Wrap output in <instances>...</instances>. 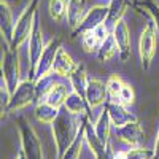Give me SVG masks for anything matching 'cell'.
Listing matches in <instances>:
<instances>
[{
  "label": "cell",
  "mask_w": 159,
  "mask_h": 159,
  "mask_svg": "<svg viewBox=\"0 0 159 159\" xmlns=\"http://www.w3.org/2000/svg\"><path fill=\"white\" fill-rule=\"evenodd\" d=\"M115 132H116V135L119 137V140H123L124 143H127L129 147H132V148L140 147L142 142H143V130H142L137 119L126 123L121 127H115Z\"/></svg>",
  "instance_id": "cell-11"
},
{
  "label": "cell",
  "mask_w": 159,
  "mask_h": 159,
  "mask_svg": "<svg viewBox=\"0 0 159 159\" xmlns=\"http://www.w3.org/2000/svg\"><path fill=\"white\" fill-rule=\"evenodd\" d=\"M127 159H154V151L137 147L127 151Z\"/></svg>",
  "instance_id": "cell-30"
},
{
  "label": "cell",
  "mask_w": 159,
  "mask_h": 159,
  "mask_svg": "<svg viewBox=\"0 0 159 159\" xmlns=\"http://www.w3.org/2000/svg\"><path fill=\"white\" fill-rule=\"evenodd\" d=\"M129 5V0H110V13H108V19H107V24L108 29H113V25L121 21L124 13H126V8Z\"/></svg>",
  "instance_id": "cell-21"
},
{
  "label": "cell",
  "mask_w": 159,
  "mask_h": 159,
  "mask_svg": "<svg viewBox=\"0 0 159 159\" xmlns=\"http://www.w3.org/2000/svg\"><path fill=\"white\" fill-rule=\"evenodd\" d=\"M34 102H37V83L29 78V80L21 81L16 91L11 94V99L5 108V113L22 110Z\"/></svg>",
  "instance_id": "cell-5"
},
{
  "label": "cell",
  "mask_w": 159,
  "mask_h": 159,
  "mask_svg": "<svg viewBox=\"0 0 159 159\" xmlns=\"http://www.w3.org/2000/svg\"><path fill=\"white\" fill-rule=\"evenodd\" d=\"M137 8H143V10H147L150 15L153 16V21H154V25H156V29L159 32V5L154 2V0H142V2L135 3Z\"/></svg>",
  "instance_id": "cell-29"
},
{
  "label": "cell",
  "mask_w": 159,
  "mask_h": 159,
  "mask_svg": "<svg viewBox=\"0 0 159 159\" xmlns=\"http://www.w3.org/2000/svg\"><path fill=\"white\" fill-rule=\"evenodd\" d=\"M16 123L21 130V143H22V153L25 159H43V151H42V142H40L37 132L34 127L29 124L25 118L19 116L16 118Z\"/></svg>",
  "instance_id": "cell-4"
},
{
  "label": "cell",
  "mask_w": 159,
  "mask_h": 159,
  "mask_svg": "<svg viewBox=\"0 0 159 159\" xmlns=\"http://www.w3.org/2000/svg\"><path fill=\"white\" fill-rule=\"evenodd\" d=\"M110 127H111V121H110L108 111H107V108H103L102 113H100L99 118H97L96 124H94V129H96L97 137H99L105 145L110 143Z\"/></svg>",
  "instance_id": "cell-20"
},
{
  "label": "cell",
  "mask_w": 159,
  "mask_h": 159,
  "mask_svg": "<svg viewBox=\"0 0 159 159\" xmlns=\"http://www.w3.org/2000/svg\"><path fill=\"white\" fill-rule=\"evenodd\" d=\"M37 102H45L49 91L52 89V86H54L57 81H56V73H49L43 78L37 80Z\"/></svg>",
  "instance_id": "cell-23"
},
{
  "label": "cell",
  "mask_w": 159,
  "mask_h": 159,
  "mask_svg": "<svg viewBox=\"0 0 159 159\" xmlns=\"http://www.w3.org/2000/svg\"><path fill=\"white\" fill-rule=\"evenodd\" d=\"M113 159H127V151H119L113 156Z\"/></svg>",
  "instance_id": "cell-33"
},
{
  "label": "cell",
  "mask_w": 159,
  "mask_h": 159,
  "mask_svg": "<svg viewBox=\"0 0 159 159\" xmlns=\"http://www.w3.org/2000/svg\"><path fill=\"white\" fill-rule=\"evenodd\" d=\"M67 7L69 0H49V15L56 22H61L64 18H67Z\"/></svg>",
  "instance_id": "cell-26"
},
{
  "label": "cell",
  "mask_w": 159,
  "mask_h": 159,
  "mask_svg": "<svg viewBox=\"0 0 159 159\" xmlns=\"http://www.w3.org/2000/svg\"><path fill=\"white\" fill-rule=\"evenodd\" d=\"M45 40H43V34H42V27H40V22H38V16L35 19L34 24V29L29 38V57H30V75L34 73V70L37 69V64L40 61V56L45 49ZM30 78V76H29Z\"/></svg>",
  "instance_id": "cell-10"
},
{
  "label": "cell",
  "mask_w": 159,
  "mask_h": 159,
  "mask_svg": "<svg viewBox=\"0 0 159 159\" xmlns=\"http://www.w3.org/2000/svg\"><path fill=\"white\" fill-rule=\"evenodd\" d=\"M105 108H107V111H108L111 126H115V127H121L126 123L137 119L134 115L126 110V107L121 102H110V100H107L105 102Z\"/></svg>",
  "instance_id": "cell-15"
},
{
  "label": "cell",
  "mask_w": 159,
  "mask_h": 159,
  "mask_svg": "<svg viewBox=\"0 0 159 159\" xmlns=\"http://www.w3.org/2000/svg\"><path fill=\"white\" fill-rule=\"evenodd\" d=\"M86 116H88V115H86ZM86 116H84V123H83L81 129H80L76 139L73 140V143L67 148V151L64 153V156H62L61 159H80V154H81V147H83V143L86 142V139H84V130H86Z\"/></svg>",
  "instance_id": "cell-22"
},
{
  "label": "cell",
  "mask_w": 159,
  "mask_h": 159,
  "mask_svg": "<svg viewBox=\"0 0 159 159\" xmlns=\"http://www.w3.org/2000/svg\"><path fill=\"white\" fill-rule=\"evenodd\" d=\"M16 22L13 21V13L8 0H2L0 2V30H2V37L5 43L10 46L13 42V34H15Z\"/></svg>",
  "instance_id": "cell-13"
},
{
  "label": "cell",
  "mask_w": 159,
  "mask_h": 159,
  "mask_svg": "<svg viewBox=\"0 0 159 159\" xmlns=\"http://www.w3.org/2000/svg\"><path fill=\"white\" fill-rule=\"evenodd\" d=\"M38 2L40 0H30L27 8H25L18 21H16V27H15V34H13V42H11V48L13 49H19L27 40L30 38V34H32V29H34V24H35V19L38 16Z\"/></svg>",
  "instance_id": "cell-2"
},
{
  "label": "cell",
  "mask_w": 159,
  "mask_h": 159,
  "mask_svg": "<svg viewBox=\"0 0 159 159\" xmlns=\"http://www.w3.org/2000/svg\"><path fill=\"white\" fill-rule=\"evenodd\" d=\"M111 34L118 46V54L123 62H126L130 57L132 51H130V35H129V29H127V24L124 22V19L118 21L113 25Z\"/></svg>",
  "instance_id": "cell-9"
},
{
  "label": "cell",
  "mask_w": 159,
  "mask_h": 159,
  "mask_svg": "<svg viewBox=\"0 0 159 159\" xmlns=\"http://www.w3.org/2000/svg\"><path fill=\"white\" fill-rule=\"evenodd\" d=\"M154 159H159V132H157V139L154 145Z\"/></svg>",
  "instance_id": "cell-32"
},
{
  "label": "cell",
  "mask_w": 159,
  "mask_h": 159,
  "mask_svg": "<svg viewBox=\"0 0 159 159\" xmlns=\"http://www.w3.org/2000/svg\"><path fill=\"white\" fill-rule=\"evenodd\" d=\"M16 159H25V156H24V153H21V154H19V156H18Z\"/></svg>",
  "instance_id": "cell-34"
},
{
  "label": "cell",
  "mask_w": 159,
  "mask_h": 159,
  "mask_svg": "<svg viewBox=\"0 0 159 159\" xmlns=\"http://www.w3.org/2000/svg\"><path fill=\"white\" fill-rule=\"evenodd\" d=\"M116 52H118V46H116V42H115V38H113V34H110L107 38H105V42L100 45L97 54H99V57H100L102 62H107V61H110V59L115 57Z\"/></svg>",
  "instance_id": "cell-25"
},
{
  "label": "cell",
  "mask_w": 159,
  "mask_h": 159,
  "mask_svg": "<svg viewBox=\"0 0 159 159\" xmlns=\"http://www.w3.org/2000/svg\"><path fill=\"white\" fill-rule=\"evenodd\" d=\"M64 108H67V110H69L70 113H73V115L83 116V115H88V111H89L91 107H89L86 97H83L81 94H78V92L73 89V92L67 97V100H65Z\"/></svg>",
  "instance_id": "cell-18"
},
{
  "label": "cell",
  "mask_w": 159,
  "mask_h": 159,
  "mask_svg": "<svg viewBox=\"0 0 159 159\" xmlns=\"http://www.w3.org/2000/svg\"><path fill=\"white\" fill-rule=\"evenodd\" d=\"M156 25L154 22H148V25L143 29L140 35V43H139V51H140V59H142V67L143 70H148L153 62V57L156 54Z\"/></svg>",
  "instance_id": "cell-7"
},
{
  "label": "cell",
  "mask_w": 159,
  "mask_h": 159,
  "mask_svg": "<svg viewBox=\"0 0 159 159\" xmlns=\"http://www.w3.org/2000/svg\"><path fill=\"white\" fill-rule=\"evenodd\" d=\"M88 81H89V76L86 75V70L83 65H80V67L72 73L70 76V83L73 86V89L78 92V94H81L83 97H86V89H88Z\"/></svg>",
  "instance_id": "cell-24"
},
{
  "label": "cell",
  "mask_w": 159,
  "mask_h": 159,
  "mask_svg": "<svg viewBox=\"0 0 159 159\" xmlns=\"http://www.w3.org/2000/svg\"><path fill=\"white\" fill-rule=\"evenodd\" d=\"M61 46H62V38L61 37H56V38L49 40V43L45 46L42 56H40L37 69L30 75V80L37 81V80L52 73V65H54V59H56V54H57V51H59Z\"/></svg>",
  "instance_id": "cell-6"
},
{
  "label": "cell",
  "mask_w": 159,
  "mask_h": 159,
  "mask_svg": "<svg viewBox=\"0 0 159 159\" xmlns=\"http://www.w3.org/2000/svg\"><path fill=\"white\" fill-rule=\"evenodd\" d=\"M80 67V65L70 57V54L65 51L62 46L59 48L56 59H54V65H52V73H56L59 76H65V78H70L72 73Z\"/></svg>",
  "instance_id": "cell-14"
},
{
  "label": "cell",
  "mask_w": 159,
  "mask_h": 159,
  "mask_svg": "<svg viewBox=\"0 0 159 159\" xmlns=\"http://www.w3.org/2000/svg\"><path fill=\"white\" fill-rule=\"evenodd\" d=\"M134 99H135V94H134V89H132L129 84H123V89H121V94H119V100H121L123 105H130L134 103Z\"/></svg>",
  "instance_id": "cell-31"
},
{
  "label": "cell",
  "mask_w": 159,
  "mask_h": 159,
  "mask_svg": "<svg viewBox=\"0 0 159 159\" xmlns=\"http://www.w3.org/2000/svg\"><path fill=\"white\" fill-rule=\"evenodd\" d=\"M123 84L124 83L116 75H113V76L108 78V81H107V91H108V100L110 102H121V100H119V94H121Z\"/></svg>",
  "instance_id": "cell-27"
},
{
  "label": "cell",
  "mask_w": 159,
  "mask_h": 159,
  "mask_svg": "<svg viewBox=\"0 0 159 159\" xmlns=\"http://www.w3.org/2000/svg\"><path fill=\"white\" fill-rule=\"evenodd\" d=\"M108 13H110V7L107 5H94L91 7L86 13L84 19L81 21V24L72 32V37H78V34L81 35L86 30H94L96 27H99L100 24H105L108 19Z\"/></svg>",
  "instance_id": "cell-8"
},
{
  "label": "cell",
  "mask_w": 159,
  "mask_h": 159,
  "mask_svg": "<svg viewBox=\"0 0 159 159\" xmlns=\"http://www.w3.org/2000/svg\"><path fill=\"white\" fill-rule=\"evenodd\" d=\"M86 100L91 108L100 107L108 100V91L107 83H103L99 78H89L88 89H86Z\"/></svg>",
  "instance_id": "cell-12"
},
{
  "label": "cell",
  "mask_w": 159,
  "mask_h": 159,
  "mask_svg": "<svg viewBox=\"0 0 159 159\" xmlns=\"http://www.w3.org/2000/svg\"><path fill=\"white\" fill-rule=\"evenodd\" d=\"M72 92H73L72 83H56L54 86H52V89L49 91V94H48L45 102L61 108V107H64L65 100H67V97L72 94Z\"/></svg>",
  "instance_id": "cell-17"
},
{
  "label": "cell",
  "mask_w": 159,
  "mask_h": 159,
  "mask_svg": "<svg viewBox=\"0 0 159 159\" xmlns=\"http://www.w3.org/2000/svg\"><path fill=\"white\" fill-rule=\"evenodd\" d=\"M2 80L7 83L10 94H13L21 83V65L18 49H13L8 45L5 46L2 57Z\"/></svg>",
  "instance_id": "cell-3"
},
{
  "label": "cell",
  "mask_w": 159,
  "mask_h": 159,
  "mask_svg": "<svg viewBox=\"0 0 159 159\" xmlns=\"http://www.w3.org/2000/svg\"><path fill=\"white\" fill-rule=\"evenodd\" d=\"M59 113L61 110L48 102H38L35 107V118L40 123H45V124H52L54 119L59 116Z\"/></svg>",
  "instance_id": "cell-19"
},
{
  "label": "cell",
  "mask_w": 159,
  "mask_h": 159,
  "mask_svg": "<svg viewBox=\"0 0 159 159\" xmlns=\"http://www.w3.org/2000/svg\"><path fill=\"white\" fill-rule=\"evenodd\" d=\"M81 45L86 52H97L100 48V42L96 37L94 30H86L84 34H81Z\"/></svg>",
  "instance_id": "cell-28"
},
{
  "label": "cell",
  "mask_w": 159,
  "mask_h": 159,
  "mask_svg": "<svg viewBox=\"0 0 159 159\" xmlns=\"http://www.w3.org/2000/svg\"><path fill=\"white\" fill-rule=\"evenodd\" d=\"M84 116L86 115L83 116L73 115L67 108H64L61 110L59 116L54 119V123H52V135H54L56 147H57V159L64 156V153L67 151V148L76 139L80 129H81L84 123Z\"/></svg>",
  "instance_id": "cell-1"
},
{
  "label": "cell",
  "mask_w": 159,
  "mask_h": 159,
  "mask_svg": "<svg viewBox=\"0 0 159 159\" xmlns=\"http://www.w3.org/2000/svg\"><path fill=\"white\" fill-rule=\"evenodd\" d=\"M88 13L86 8V0H69V7H67V21L72 32L78 27L81 21L84 19Z\"/></svg>",
  "instance_id": "cell-16"
}]
</instances>
